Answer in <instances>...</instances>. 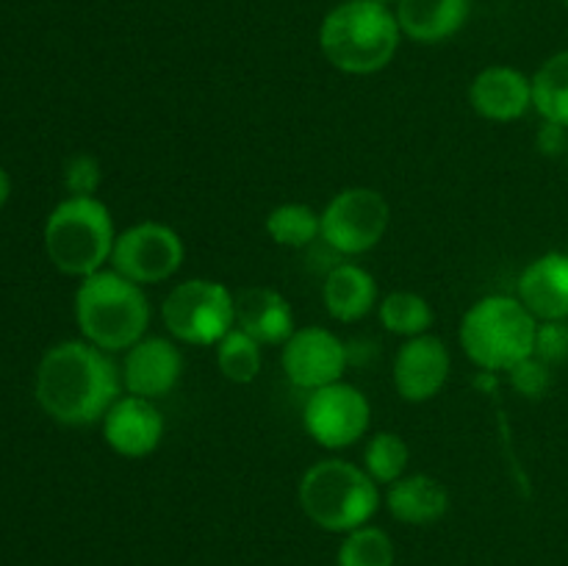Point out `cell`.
Listing matches in <instances>:
<instances>
[{"label": "cell", "mask_w": 568, "mask_h": 566, "mask_svg": "<svg viewBox=\"0 0 568 566\" xmlns=\"http://www.w3.org/2000/svg\"><path fill=\"white\" fill-rule=\"evenodd\" d=\"M392 222V205L377 189H342L322 211V239L338 255H366L383 242Z\"/></svg>", "instance_id": "obj_8"}, {"label": "cell", "mask_w": 568, "mask_h": 566, "mask_svg": "<svg viewBox=\"0 0 568 566\" xmlns=\"http://www.w3.org/2000/svg\"><path fill=\"white\" fill-rule=\"evenodd\" d=\"M453 372L449 347L433 333L405 338L394 358V388L405 403H430L447 386Z\"/></svg>", "instance_id": "obj_12"}, {"label": "cell", "mask_w": 568, "mask_h": 566, "mask_svg": "<svg viewBox=\"0 0 568 566\" xmlns=\"http://www.w3.org/2000/svg\"><path fill=\"white\" fill-rule=\"evenodd\" d=\"M283 372L288 383L303 392L344 381L349 366V347L333 331L322 325L297 327L281 353Z\"/></svg>", "instance_id": "obj_11"}, {"label": "cell", "mask_w": 568, "mask_h": 566, "mask_svg": "<svg viewBox=\"0 0 568 566\" xmlns=\"http://www.w3.org/2000/svg\"><path fill=\"white\" fill-rule=\"evenodd\" d=\"M508 381L510 386H514V392L521 394V397L541 400L547 397L549 388H552L555 375H552V366H549L547 361H541L538 355H530V358L510 366Z\"/></svg>", "instance_id": "obj_27"}, {"label": "cell", "mask_w": 568, "mask_h": 566, "mask_svg": "<svg viewBox=\"0 0 568 566\" xmlns=\"http://www.w3.org/2000/svg\"><path fill=\"white\" fill-rule=\"evenodd\" d=\"M103 166L92 153H75L64 164V189L70 198H98Z\"/></svg>", "instance_id": "obj_28"}, {"label": "cell", "mask_w": 568, "mask_h": 566, "mask_svg": "<svg viewBox=\"0 0 568 566\" xmlns=\"http://www.w3.org/2000/svg\"><path fill=\"white\" fill-rule=\"evenodd\" d=\"M236 327L272 347H283L297 331L288 300L266 286H247L236 294Z\"/></svg>", "instance_id": "obj_17"}, {"label": "cell", "mask_w": 568, "mask_h": 566, "mask_svg": "<svg viewBox=\"0 0 568 566\" xmlns=\"http://www.w3.org/2000/svg\"><path fill=\"white\" fill-rule=\"evenodd\" d=\"M322 303L336 322H344V325L361 322L377 305L375 275L353 261L336 264L322 283Z\"/></svg>", "instance_id": "obj_18"}, {"label": "cell", "mask_w": 568, "mask_h": 566, "mask_svg": "<svg viewBox=\"0 0 568 566\" xmlns=\"http://www.w3.org/2000/svg\"><path fill=\"white\" fill-rule=\"evenodd\" d=\"M297 497L305 516L331 533L358 530L381 508V492L369 472L344 458H325L308 466Z\"/></svg>", "instance_id": "obj_5"}, {"label": "cell", "mask_w": 568, "mask_h": 566, "mask_svg": "<svg viewBox=\"0 0 568 566\" xmlns=\"http://www.w3.org/2000/svg\"><path fill=\"white\" fill-rule=\"evenodd\" d=\"M186 259V247L175 228L164 222H136L116 233L114 253H111V270L125 275L139 286L164 283L175 275Z\"/></svg>", "instance_id": "obj_9"}, {"label": "cell", "mask_w": 568, "mask_h": 566, "mask_svg": "<svg viewBox=\"0 0 568 566\" xmlns=\"http://www.w3.org/2000/svg\"><path fill=\"white\" fill-rule=\"evenodd\" d=\"M566 159H568V155H566Z\"/></svg>", "instance_id": "obj_34"}, {"label": "cell", "mask_w": 568, "mask_h": 566, "mask_svg": "<svg viewBox=\"0 0 568 566\" xmlns=\"http://www.w3.org/2000/svg\"><path fill=\"white\" fill-rule=\"evenodd\" d=\"M408 461L410 449L399 433L377 431L364 447V469L375 483H386V486L397 483L408 469Z\"/></svg>", "instance_id": "obj_25"}, {"label": "cell", "mask_w": 568, "mask_h": 566, "mask_svg": "<svg viewBox=\"0 0 568 566\" xmlns=\"http://www.w3.org/2000/svg\"><path fill=\"white\" fill-rule=\"evenodd\" d=\"M471 0H397L399 31L419 44L453 39L466 26Z\"/></svg>", "instance_id": "obj_19"}, {"label": "cell", "mask_w": 568, "mask_h": 566, "mask_svg": "<svg viewBox=\"0 0 568 566\" xmlns=\"http://www.w3.org/2000/svg\"><path fill=\"white\" fill-rule=\"evenodd\" d=\"M397 14L375 0H344L320 26L322 55L347 75H375L399 50Z\"/></svg>", "instance_id": "obj_2"}, {"label": "cell", "mask_w": 568, "mask_h": 566, "mask_svg": "<svg viewBox=\"0 0 568 566\" xmlns=\"http://www.w3.org/2000/svg\"><path fill=\"white\" fill-rule=\"evenodd\" d=\"M9 194H11V178H9V172H6L3 166H0V209H3V205H6Z\"/></svg>", "instance_id": "obj_31"}, {"label": "cell", "mask_w": 568, "mask_h": 566, "mask_svg": "<svg viewBox=\"0 0 568 566\" xmlns=\"http://www.w3.org/2000/svg\"><path fill=\"white\" fill-rule=\"evenodd\" d=\"M469 105L488 122L521 120L532 109V78L516 67H486L471 78Z\"/></svg>", "instance_id": "obj_15"}, {"label": "cell", "mask_w": 568, "mask_h": 566, "mask_svg": "<svg viewBox=\"0 0 568 566\" xmlns=\"http://www.w3.org/2000/svg\"><path fill=\"white\" fill-rule=\"evenodd\" d=\"M161 320L175 342L216 347L236 327V294L220 281L189 277L164 297Z\"/></svg>", "instance_id": "obj_7"}, {"label": "cell", "mask_w": 568, "mask_h": 566, "mask_svg": "<svg viewBox=\"0 0 568 566\" xmlns=\"http://www.w3.org/2000/svg\"><path fill=\"white\" fill-rule=\"evenodd\" d=\"M264 228L281 247L303 250L322 239V214L305 203H281L266 214Z\"/></svg>", "instance_id": "obj_22"}, {"label": "cell", "mask_w": 568, "mask_h": 566, "mask_svg": "<svg viewBox=\"0 0 568 566\" xmlns=\"http://www.w3.org/2000/svg\"><path fill=\"white\" fill-rule=\"evenodd\" d=\"M150 300L144 286L128 281L116 270H100L81 277L75 289V322L81 336L105 353L131 350L148 336Z\"/></svg>", "instance_id": "obj_3"}, {"label": "cell", "mask_w": 568, "mask_h": 566, "mask_svg": "<svg viewBox=\"0 0 568 566\" xmlns=\"http://www.w3.org/2000/svg\"><path fill=\"white\" fill-rule=\"evenodd\" d=\"M116 231L100 198H64L44 222V253L64 275L89 277L105 270Z\"/></svg>", "instance_id": "obj_6"}, {"label": "cell", "mask_w": 568, "mask_h": 566, "mask_svg": "<svg viewBox=\"0 0 568 566\" xmlns=\"http://www.w3.org/2000/svg\"><path fill=\"white\" fill-rule=\"evenodd\" d=\"M516 297L538 322L568 320V255L544 253L521 270Z\"/></svg>", "instance_id": "obj_16"}, {"label": "cell", "mask_w": 568, "mask_h": 566, "mask_svg": "<svg viewBox=\"0 0 568 566\" xmlns=\"http://www.w3.org/2000/svg\"><path fill=\"white\" fill-rule=\"evenodd\" d=\"M377 316H381V325L388 333L403 338L422 336V333H430L436 314H433V305L427 303L422 294L416 292H392L377 303Z\"/></svg>", "instance_id": "obj_23"}, {"label": "cell", "mask_w": 568, "mask_h": 566, "mask_svg": "<svg viewBox=\"0 0 568 566\" xmlns=\"http://www.w3.org/2000/svg\"><path fill=\"white\" fill-rule=\"evenodd\" d=\"M536 148L538 153L547 155V159H560L568 155V128L558 125V122L544 120L541 128L536 133Z\"/></svg>", "instance_id": "obj_30"}, {"label": "cell", "mask_w": 568, "mask_h": 566, "mask_svg": "<svg viewBox=\"0 0 568 566\" xmlns=\"http://www.w3.org/2000/svg\"><path fill=\"white\" fill-rule=\"evenodd\" d=\"M305 433L325 449H347L366 436L372 403L353 383H331L308 392L303 408Z\"/></svg>", "instance_id": "obj_10"}, {"label": "cell", "mask_w": 568, "mask_h": 566, "mask_svg": "<svg viewBox=\"0 0 568 566\" xmlns=\"http://www.w3.org/2000/svg\"><path fill=\"white\" fill-rule=\"evenodd\" d=\"M375 3H392V0H375Z\"/></svg>", "instance_id": "obj_32"}, {"label": "cell", "mask_w": 568, "mask_h": 566, "mask_svg": "<svg viewBox=\"0 0 568 566\" xmlns=\"http://www.w3.org/2000/svg\"><path fill=\"white\" fill-rule=\"evenodd\" d=\"M386 508L403 525H436L449 511V492L438 477L425 475H403L392 483L386 492Z\"/></svg>", "instance_id": "obj_20"}, {"label": "cell", "mask_w": 568, "mask_h": 566, "mask_svg": "<svg viewBox=\"0 0 568 566\" xmlns=\"http://www.w3.org/2000/svg\"><path fill=\"white\" fill-rule=\"evenodd\" d=\"M532 109L568 128V50L549 55L532 75Z\"/></svg>", "instance_id": "obj_21"}, {"label": "cell", "mask_w": 568, "mask_h": 566, "mask_svg": "<svg viewBox=\"0 0 568 566\" xmlns=\"http://www.w3.org/2000/svg\"><path fill=\"white\" fill-rule=\"evenodd\" d=\"M397 553L394 542L381 527L364 525L358 530L344 533V542L338 547V566H394Z\"/></svg>", "instance_id": "obj_26"}, {"label": "cell", "mask_w": 568, "mask_h": 566, "mask_svg": "<svg viewBox=\"0 0 568 566\" xmlns=\"http://www.w3.org/2000/svg\"><path fill=\"white\" fill-rule=\"evenodd\" d=\"M549 366L566 364L568 361V320L538 322L536 331V353Z\"/></svg>", "instance_id": "obj_29"}, {"label": "cell", "mask_w": 568, "mask_h": 566, "mask_svg": "<svg viewBox=\"0 0 568 566\" xmlns=\"http://www.w3.org/2000/svg\"><path fill=\"white\" fill-rule=\"evenodd\" d=\"M33 392L50 420L70 427L94 425L122 397V372L111 353L72 338L42 355Z\"/></svg>", "instance_id": "obj_1"}, {"label": "cell", "mask_w": 568, "mask_h": 566, "mask_svg": "<svg viewBox=\"0 0 568 566\" xmlns=\"http://www.w3.org/2000/svg\"><path fill=\"white\" fill-rule=\"evenodd\" d=\"M566 6H568V0H566Z\"/></svg>", "instance_id": "obj_33"}, {"label": "cell", "mask_w": 568, "mask_h": 566, "mask_svg": "<svg viewBox=\"0 0 568 566\" xmlns=\"http://www.w3.org/2000/svg\"><path fill=\"white\" fill-rule=\"evenodd\" d=\"M538 320L519 297L488 294L460 320V347L466 358L486 372H508L536 353Z\"/></svg>", "instance_id": "obj_4"}, {"label": "cell", "mask_w": 568, "mask_h": 566, "mask_svg": "<svg viewBox=\"0 0 568 566\" xmlns=\"http://www.w3.org/2000/svg\"><path fill=\"white\" fill-rule=\"evenodd\" d=\"M264 344L255 342L242 327H233L220 344H216V366L231 383L247 386L261 375L264 366Z\"/></svg>", "instance_id": "obj_24"}, {"label": "cell", "mask_w": 568, "mask_h": 566, "mask_svg": "<svg viewBox=\"0 0 568 566\" xmlns=\"http://www.w3.org/2000/svg\"><path fill=\"white\" fill-rule=\"evenodd\" d=\"M122 388L144 400H161L175 392L183 375V353L166 336H144L125 350L120 366Z\"/></svg>", "instance_id": "obj_13"}, {"label": "cell", "mask_w": 568, "mask_h": 566, "mask_svg": "<svg viewBox=\"0 0 568 566\" xmlns=\"http://www.w3.org/2000/svg\"><path fill=\"white\" fill-rule=\"evenodd\" d=\"M103 438L122 458H148L161 447L164 438V416H161L155 400L125 394L116 400L103 416Z\"/></svg>", "instance_id": "obj_14"}]
</instances>
